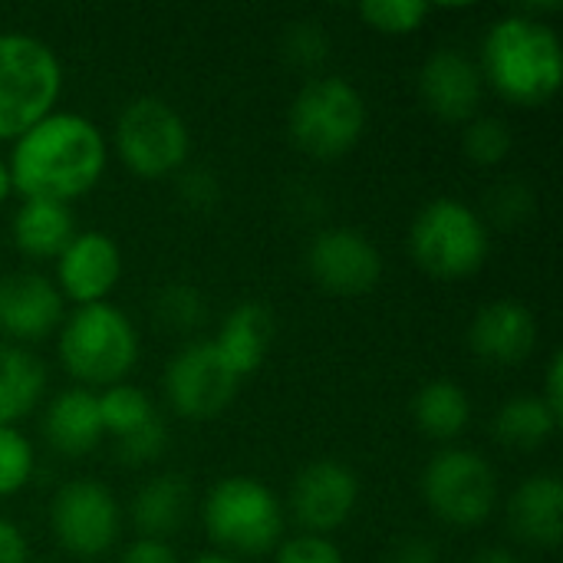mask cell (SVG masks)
Here are the masks:
<instances>
[{
	"instance_id": "36",
	"label": "cell",
	"mask_w": 563,
	"mask_h": 563,
	"mask_svg": "<svg viewBox=\"0 0 563 563\" xmlns=\"http://www.w3.org/2000/svg\"><path fill=\"white\" fill-rule=\"evenodd\" d=\"M119 563H178V554L168 541H152V538H135L122 554Z\"/></svg>"
},
{
	"instance_id": "4",
	"label": "cell",
	"mask_w": 563,
	"mask_h": 563,
	"mask_svg": "<svg viewBox=\"0 0 563 563\" xmlns=\"http://www.w3.org/2000/svg\"><path fill=\"white\" fill-rule=\"evenodd\" d=\"M201 525L221 554L247 561L271 554L284 541L287 511L261 478L228 475L208 488L201 501Z\"/></svg>"
},
{
	"instance_id": "23",
	"label": "cell",
	"mask_w": 563,
	"mask_h": 563,
	"mask_svg": "<svg viewBox=\"0 0 563 563\" xmlns=\"http://www.w3.org/2000/svg\"><path fill=\"white\" fill-rule=\"evenodd\" d=\"M46 396L43 360L16 343L0 340V426H16L40 409Z\"/></svg>"
},
{
	"instance_id": "13",
	"label": "cell",
	"mask_w": 563,
	"mask_h": 563,
	"mask_svg": "<svg viewBox=\"0 0 563 563\" xmlns=\"http://www.w3.org/2000/svg\"><path fill=\"white\" fill-rule=\"evenodd\" d=\"M360 505V478L346 462L336 459H317L303 465L290 485V518L307 534L330 538L340 531Z\"/></svg>"
},
{
	"instance_id": "2",
	"label": "cell",
	"mask_w": 563,
	"mask_h": 563,
	"mask_svg": "<svg viewBox=\"0 0 563 563\" xmlns=\"http://www.w3.org/2000/svg\"><path fill=\"white\" fill-rule=\"evenodd\" d=\"M485 86L511 106H544L563 86V40L558 26L525 10L498 16L482 36Z\"/></svg>"
},
{
	"instance_id": "31",
	"label": "cell",
	"mask_w": 563,
	"mask_h": 563,
	"mask_svg": "<svg viewBox=\"0 0 563 563\" xmlns=\"http://www.w3.org/2000/svg\"><path fill=\"white\" fill-rule=\"evenodd\" d=\"M330 33L317 23V20H297L287 26L284 40H280V53L294 69H320L330 59Z\"/></svg>"
},
{
	"instance_id": "20",
	"label": "cell",
	"mask_w": 563,
	"mask_h": 563,
	"mask_svg": "<svg viewBox=\"0 0 563 563\" xmlns=\"http://www.w3.org/2000/svg\"><path fill=\"white\" fill-rule=\"evenodd\" d=\"M211 343L221 353V360L231 366V373L244 383L247 376H254L264 366V360L271 353L274 313L257 300H244L224 313L221 330Z\"/></svg>"
},
{
	"instance_id": "21",
	"label": "cell",
	"mask_w": 563,
	"mask_h": 563,
	"mask_svg": "<svg viewBox=\"0 0 563 563\" xmlns=\"http://www.w3.org/2000/svg\"><path fill=\"white\" fill-rule=\"evenodd\" d=\"M76 234V218L69 205L23 198L10 221L13 247L30 261H56Z\"/></svg>"
},
{
	"instance_id": "34",
	"label": "cell",
	"mask_w": 563,
	"mask_h": 563,
	"mask_svg": "<svg viewBox=\"0 0 563 563\" xmlns=\"http://www.w3.org/2000/svg\"><path fill=\"white\" fill-rule=\"evenodd\" d=\"M165 445H168V429H165V419L158 416V419H152L148 426H142L139 432L119 439V442H115V455H119L125 465H135V468H139V465H152L155 459H162Z\"/></svg>"
},
{
	"instance_id": "7",
	"label": "cell",
	"mask_w": 563,
	"mask_h": 563,
	"mask_svg": "<svg viewBox=\"0 0 563 563\" xmlns=\"http://www.w3.org/2000/svg\"><path fill=\"white\" fill-rule=\"evenodd\" d=\"M366 122L369 112L363 92L333 73L307 79L287 112V132L294 145L317 162H336L350 155L360 145Z\"/></svg>"
},
{
	"instance_id": "17",
	"label": "cell",
	"mask_w": 563,
	"mask_h": 563,
	"mask_svg": "<svg viewBox=\"0 0 563 563\" xmlns=\"http://www.w3.org/2000/svg\"><path fill=\"white\" fill-rule=\"evenodd\" d=\"M538 317L528 303L501 297L485 307L468 323V346L478 360L495 366L525 363L538 346Z\"/></svg>"
},
{
	"instance_id": "16",
	"label": "cell",
	"mask_w": 563,
	"mask_h": 563,
	"mask_svg": "<svg viewBox=\"0 0 563 563\" xmlns=\"http://www.w3.org/2000/svg\"><path fill=\"white\" fill-rule=\"evenodd\" d=\"M66 300L56 284L36 271H13L0 277V336L3 343H36L59 330Z\"/></svg>"
},
{
	"instance_id": "32",
	"label": "cell",
	"mask_w": 563,
	"mask_h": 563,
	"mask_svg": "<svg viewBox=\"0 0 563 563\" xmlns=\"http://www.w3.org/2000/svg\"><path fill=\"white\" fill-rule=\"evenodd\" d=\"M531 211H534V191H531L525 181H518V178H505V181H498V185L488 191L482 218H485V221L495 218L498 224L511 228V224L528 221Z\"/></svg>"
},
{
	"instance_id": "25",
	"label": "cell",
	"mask_w": 563,
	"mask_h": 563,
	"mask_svg": "<svg viewBox=\"0 0 563 563\" xmlns=\"http://www.w3.org/2000/svg\"><path fill=\"white\" fill-rule=\"evenodd\" d=\"M492 426L501 445L518 449V452H534L554 439V432L561 429V416H554L551 406L538 393H521L501 402Z\"/></svg>"
},
{
	"instance_id": "24",
	"label": "cell",
	"mask_w": 563,
	"mask_h": 563,
	"mask_svg": "<svg viewBox=\"0 0 563 563\" xmlns=\"http://www.w3.org/2000/svg\"><path fill=\"white\" fill-rule=\"evenodd\" d=\"M412 419L422 435L435 442H452L472 422V399L465 386L452 379H432L412 396Z\"/></svg>"
},
{
	"instance_id": "5",
	"label": "cell",
	"mask_w": 563,
	"mask_h": 563,
	"mask_svg": "<svg viewBox=\"0 0 563 563\" xmlns=\"http://www.w3.org/2000/svg\"><path fill=\"white\" fill-rule=\"evenodd\" d=\"M409 254L419 271L439 280H462L485 267L492 231L478 208L442 195L426 201L409 224Z\"/></svg>"
},
{
	"instance_id": "42",
	"label": "cell",
	"mask_w": 563,
	"mask_h": 563,
	"mask_svg": "<svg viewBox=\"0 0 563 563\" xmlns=\"http://www.w3.org/2000/svg\"><path fill=\"white\" fill-rule=\"evenodd\" d=\"M191 563H247V561L228 558V554H221V551H208V554H198Z\"/></svg>"
},
{
	"instance_id": "26",
	"label": "cell",
	"mask_w": 563,
	"mask_h": 563,
	"mask_svg": "<svg viewBox=\"0 0 563 563\" xmlns=\"http://www.w3.org/2000/svg\"><path fill=\"white\" fill-rule=\"evenodd\" d=\"M99 399V419H102V432L109 439H125L132 432H139L142 426H148L152 419H158V409L152 402V396L135 386V383H115L96 393Z\"/></svg>"
},
{
	"instance_id": "28",
	"label": "cell",
	"mask_w": 563,
	"mask_h": 563,
	"mask_svg": "<svg viewBox=\"0 0 563 563\" xmlns=\"http://www.w3.org/2000/svg\"><path fill=\"white\" fill-rule=\"evenodd\" d=\"M36 475V449L20 426H0V498L20 495Z\"/></svg>"
},
{
	"instance_id": "8",
	"label": "cell",
	"mask_w": 563,
	"mask_h": 563,
	"mask_svg": "<svg viewBox=\"0 0 563 563\" xmlns=\"http://www.w3.org/2000/svg\"><path fill=\"white\" fill-rule=\"evenodd\" d=\"M115 155L119 162L148 181L172 178L188 165L191 132L181 112L162 96H135L115 115Z\"/></svg>"
},
{
	"instance_id": "29",
	"label": "cell",
	"mask_w": 563,
	"mask_h": 563,
	"mask_svg": "<svg viewBox=\"0 0 563 563\" xmlns=\"http://www.w3.org/2000/svg\"><path fill=\"white\" fill-rule=\"evenodd\" d=\"M152 313L162 327L175 330V333H191L195 327L205 323L208 317V303L201 297L198 287L191 284H165L158 294H155V303H152Z\"/></svg>"
},
{
	"instance_id": "12",
	"label": "cell",
	"mask_w": 563,
	"mask_h": 563,
	"mask_svg": "<svg viewBox=\"0 0 563 563\" xmlns=\"http://www.w3.org/2000/svg\"><path fill=\"white\" fill-rule=\"evenodd\" d=\"M307 271L333 297H363L383 280V254L363 231L336 224L310 238Z\"/></svg>"
},
{
	"instance_id": "15",
	"label": "cell",
	"mask_w": 563,
	"mask_h": 563,
	"mask_svg": "<svg viewBox=\"0 0 563 563\" xmlns=\"http://www.w3.org/2000/svg\"><path fill=\"white\" fill-rule=\"evenodd\" d=\"M53 264L56 290L63 294V300H73L76 307L106 303L115 284L122 280V247L115 244V238L96 228L76 231Z\"/></svg>"
},
{
	"instance_id": "38",
	"label": "cell",
	"mask_w": 563,
	"mask_h": 563,
	"mask_svg": "<svg viewBox=\"0 0 563 563\" xmlns=\"http://www.w3.org/2000/svg\"><path fill=\"white\" fill-rule=\"evenodd\" d=\"M386 563H439V544L429 538H406L389 551Z\"/></svg>"
},
{
	"instance_id": "1",
	"label": "cell",
	"mask_w": 563,
	"mask_h": 563,
	"mask_svg": "<svg viewBox=\"0 0 563 563\" xmlns=\"http://www.w3.org/2000/svg\"><path fill=\"white\" fill-rule=\"evenodd\" d=\"M109 165L106 132L82 112L53 109L10 142V181L23 198L73 205L89 195Z\"/></svg>"
},
{
	"instance_id": "6",
	"label": "cell",
	"mask_w": 563,
	"mask_h": 563,
	"mask_svg": "<svg viewBox=\"0 0 563 563\" xmlns=\"http://www.w3.org/2000/svg\"><path fill=\"white\" fill-rule=\"evenodd\" d=\"M63 59L56 49L20 30L0 33V142L20 139L43 115L59 109Z\"/></svg>"
},
{
	"instance_id": "18",
	"label": "cell",
	"mask_w": 563,
	"mask_h": 563,
	"mask_svg": "<svg viewBox=\"0 0 563 563\" xmlns=\"http://www.w3.org/2000/svg\"><path fill=\"white\" fill-rule=\"evenodd\" d=\"M43 439L63 459H86L106 439L99 419V399L86 386L56 393L43 409Z\"/></svg>"
},
{
	"instance_id": "19",
	"label": "cell",
	"mask_w": 563,
	"mask_h": 563,
	"mask_svg": "<svg viewBox=\"0 0 563 563\" xmlns=\"http://www.w3.org/2000/svg\"><path fill=\"white\" fill-rule=\"evenodd\" d=\"M508 528L531 548H558L563 538V482L558 475H531L508 498Z\"/></svg>"
},
{
	"instance_id": "37",
	"label": "cell",
	"mask_w": 563,
	"mask_h": 563,
	"mask_svg": "<svg viewBox=\"0 0 563 563\" xmlns=\"http://www.w3.org/2000/svg\"><path fill=\"white\" fill-rule=\"evenodd\" d=\"M0 563H30L26 534L3 515H0Z\"/></svg>"
},
{
	"instance_id": "9",
	"label": "cell",
	"mask_w": 563,
	"mask_h": 563,
	"mask_svg": "<svg viewBox=\"0 0 563 563\" xmlns=\"http://www.w3.org/2000/svg\"><path fill=\"white\" fill-rule=\"evenodd\" d=\"M422 501L449 528L472 531L498 505L495 465L475 449H439L422 468Z\"/></svg>"
},
{
	"instance_id": "35",
	"label": "cell",
	"mask_w": 563,
	"mask_h": 563,
	"mask_svg": "<svg viewBox=\"0 0 563 563\" xmlns=\"http://www.w3.org/2000/svg\"><path fill=\"white\" fill-rule=\"evenodd\" d=\"M178 198L191 208V211H211L221 201V181L211 168L205 165H185L178 172Z\"/></svg>"
},
{
	"instance_id": "39",
	"label": "cell",
	"mask_w": 563,
	"mask_h": 563,
	"mask_svg": "<svg viewBox=\"0 0 563 563\" xmlns=\"http://www.w3.org/2000/svg\"><path fill=\"white\" fill-rule=\"evenodd\" d=\"M538 396L551 406L554 416L563 419V353H554L548 360V366H544V386H541Z\"/></svg>"
},
{
	"instance_id": "14",
	"label": "cell",
	"mask_w": 563,
	"mask_h": 563,
	"mask_svg": "<svg viewBox=\"0 0 563 563\" xmlns=\"http://www.w3.org/2000/svg\"><path fill=\"white\" fill-rule=\"evenodd\" d=\"M419 99L442 122H472L482 115L485 99V76L478 59L459 46H439L419 69Z\"/></svg>"
},
{
	"instance_id": "3",
	"label": "cell",
	"mask_w": 563,
	"mask_h": 563,
	"mask_svg": "<svg viewBox=\"0 0 563 563\" xmlns=\"http://www.w3.org/2000/svg\"><path fill=\"white\" fill-rule=\"evenodd\" d=\"M56 353L63 369L86 389H106L129 383L142 343L132 317L115 303L76 307L56 330Z\"/></svg>"
},
{
	"instance_id": "27",
	"label": "cell",
	"mask_w": 563,
	"mask_h": 563,
	"mask_svg": "<svg viewBox=\"0 0 563 563\" xmlns=\"http://www.w3.org/2000/svg\"><path fill=\"white\" fill-rule=\"evenodd\" d=\"M462 148L468 155L472 165L478 168H495L501 165L511 148H515V135H511V125L498 115H475L472 122H465V132H462Z\"/></svg>"
},
{
	"instance_id": "40",
	"label": "cell",
	"mask_w": 563,
	"mask_h": 563,
	"mask_svg": "<svg viewBox=\"0 0 563 563\" xmlns=\"http://www.w3.org/2000/svg\"><path fill=\"white\" fill-rule=\"evenodd\" d=\"M472 563H521L508 548H488V551H482V554H475Z\"/></svg>"
},
{
	"instance_id": "41",
	"label": "cell",
	"mask_w": 563,
	"mask_h": 563,
	"mask_svg": "<svg viewBox=\"0 0 563 563\" xmlns=\"http://www.w3.org/2000/svg\"><path fill=\"white\" fill-rule=\"evenodd\" d=\"M13 195V181H10V168H7V158H0V205Z\"/></svg>"
},
{
	"instance_id": "11",
	"label": "cell",
	"mask_w": 563,
	"mask_h": 563,
	"mask_svg": "<svg viewBox=\"0 0 563 563\" xmlns=\"http://www.w3.org/2000/svg\"><path fill=\"white\" fill-rule=\"evenodd\" d=\"M162 389L175 416L208 422L234 402L241 379L231 373L211 340H195L165 363Z\"/></svg>"
},
{
	"instance_id": "30",
	"label": "cell",
	"mask_w": 563,
	"mask_h": 563,
	"mask_svg": "<svg viewBox=\"0 0 563 563\" xmlns=\"http://www.w3.org/2000/svg\"><path fill=\"white\" fill-rule=\"evenodd\" d=\"M429 13H432V7L426 0H366V3H360V16L366 20V26L389 33V36L416 33Z\"/></svg>"
},
{
	"instance_id": "22",
	"label": "cell",
	"mask_w": 563,
	"mask_h": 563,
	"mask_svg": "<svg viewBox=\"0 0 563 563\" xmlns=\"http://www.w3.org/2000/svg\"><path fill=\"white\" fill-rule=\"evenodd\" d=\"M129 515L139 538L168 541L191 515V488L181 475H155L132 495Z\"/></svg>"
},
{
	"instance_id": "33",
	"label": "cell",
	"mask_w": 563,
	"mask_h": 563,
	"mask_svg": "<svg viewBox=\"0 0 563 563\" xmlns=\"http://www.w3.org/2000/svg\"><path fill=\"white\" fill-rule=\"evenodd\" d=\"M274 563H346L343 561V551L336 548L333 538H323V534H294V538H284L277 548H274Z\"/></svg>"
},
{
	"instance_id": "10",
	"label": "cell",
	"mask_w": 563,
	"mask_h": 563,
	"mask_svg": "<svg viewBox=\"0 0 563 563\" xmlns=\"http://www.w3.org/2000/svg\"><path fill=\"white\" fill-rule=\"evenodd\" d=\"M49 531L66 554L99 561L122 534V508L102 482L73 478L49 501Z\"/></svg>"
}]
</instances>
